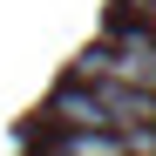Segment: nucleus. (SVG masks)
<instances>
[{
	"label": "nucleus",
	"mask_w": 156,
	"mask_h": 156,
	"mask_svg": "<svg viewBox=\"0 0 156 156\" xmlns=\"http://www.w3.org/2000/svg\"><path fill=\"white\" fill-rule=\"evenodd\" d=\"M68 75H109V82H129V88H149L156 95V34L136 27V20H115Z\"/></svg>",
	"instance_id": "obj_1"
},
{
	"label": "nucleus",
	"mask_w": 156,
	"mask_h": 156,
	"mask_svg": "<svg viewBox=\"0 0 156 156\" xmlns=\"http://www.w3.org/2000/svg\"><path fill=\"white\" fill-rule=\"evenodd\" d=\"M41 156H122V129H55Z\"/></svg>",
	"instance_id": "obj_2"
},
{
	"label": "nucleus",
	"mask_w": 156,
	"mask_h": 156,
	"mask_svg": "<svg viewBox=\"0 0 156 156\" xmlns=\"http://www.w3.org/2000/svg\"><path fill=\"white\" fill-rule=\"evenodd\" d=\"M115 7H122V20H136V27L156 34V0H115Z\"/></svg>",
	"instance_id": "obj_3"
}]
</instances>
